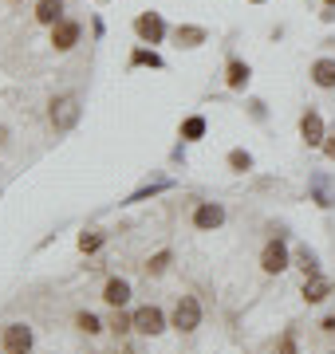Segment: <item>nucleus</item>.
Segmentation results:
<instances>
[{
    "mask_svg": "<svg viewBox=\"0 0 335 354\" xmlns=\"http://www.w3.org/2000/svg\"><path fill=\"white\" fill-rule=\"evenodd\" d=\"M79 122V99L75 95H60L52 99V127L55 130H71Z\"/></svg>",
    "mask_w": 335,
    "mask_h": 354,
    "instance_id": "7ed1b4c3",
    "label": "nucleus"
},
{
    "mask_svg": "<svg viewBox=\"0 0 335 354\" xmlns=\"http://www.w3.org/2000/svg\"><path fill=\"white\" fill-rule=\"evenodd\" d=\"M130 64H134V67H162V59H158L154 51L138 48V51H134V55H130Z\"/></svg>",
    "mask_w": 335,
    "mask_h": 354,
    "instance_id": "6ab92c4d",
    "label": "nucleus"
},
{
    "mask_svg": "<svg viewBox=\"0 0 335 354\" xmlns=\"http://www.w3.org/2000/svg\"><path fill=\"white\" fill-rule=\"evenodd\" d=\"M327 8H335V0H327Z\"/></svg>",
    "mask_w": 335,
    "mask_h": 354,
    "instance_id": "cd10ccee",
    "label": "nucleus"
},
{
    "mask_svg": "<svg viewBox=\"0 0 335 354\" xmlns=\"http://www.w3.org/2000/svg\"><path fill=\"white\" fill-rule=\"evenodd\" d=\"M103 299H107L111 307H123V304L130 299V283H127V279H107Z\"/></svg>",
    "mask_w": 335,
    "mask_h": 354,
    "instance_id": "9b49d317",
    "label": "nucleus"
},
{
    "mask_svg": "<svg viewBox=\"0 0 335 354\" xmlns=\"http://www.w3.org/2000/svg\"><path fill=\"white\" fill-rule=\"evenodd\" d=\"M323 330H335V315H327V319H323Z\"/></svg>",
    "mask_w": 335,
    "mask_h": 354,
    "instance_id": "393cba45",
    "label": "nucleus"
},
{
    "mask_svg": "<svg viewBox=\"0 0 335 354\" xmlns=\"http://www.w3.org/2000/svg\"><path fill=\"white\" fill-rule=\"evenodd\" d=\"M107 232H83L79 236V252H95V248H103Z\"/></svg>",
    "mask_w": 335,
    "mask_h": 354,
    "instance_id": "f3484780",
    "label": "nucleus"
},
{
    "mask_svg": "<svg viewBox=\"0 0 335 354\" xmlns=\"http://www.w3.org/2000/svg\"><path fill=\"white\" fill-rule=\"evenodd\" d=\"M257 4H260V0H257Z\"/></svg>",
    "mask_w": 335,
    "mask_h": 354,
    "instance_id": "c85d7f7f",
    "label": "nucleus"
},
{
    "mask_svg": "<svg viewBox=\"0 0 335 354\" xmlns=\"http://www.w3.org/2000/svg\"><path fill=\"white\" fill-rule=\"evenodd\" d=\"M311 79H316V87L332 91V87H335V59H316V67H311Z\"/></svg>",
    "mask_w": 335,
    "mask_h": 354,
    "instance_id": "ddd939ff",
    "label": "nucleus"
},
{
    "mask_svg": "<svg viewBox=\"0 0 335 354\" xmlns=\"http://www.w3.org/2000/svg\"><path fill=\"white\" fill-rule=\"evenodd\" d=\"M111 330H115L118 339H123L127 330H134V315H123V311L115 307V319H111Z\"/></svg>",
    "mask_w": 335,
    "mask_h": 354,
    "instance_id": "a211bd4d",
    "label": "nucleus"
},
{
    "mask_svg": "<svg viewBox=\"0 0 335 354\" xmlns=\"http://www.w3.org/2000/svg\"><path fill=\"white\" fill-rule=\"evenodd\" d=\"M300 138L308 142V146H320L323 142V118L316 111H308L304 118H300Z\"/></svg>",
    "mask_w": 335,
    "mask_h": 354,
    "instance_id": "1a4fd4ad",
    "label": "nucleus"
},
{
    "mask_svg": "<svg viewBox=\"0 0 335 354\" xmlns=\"http://www.w3.org/2000/svg\"><path fill=\"white\" fill-rule=\"evenodd\" d=\"M323 150H327V158H335V134H332V142H327V146H323Z\"/></svg>",
    "mask_w": 335,
    "mask_h": 354,
    "instance_id": "a878e982",
    "label": "nucleus"
},
{
    "mask_svg": "<svg viewBox=\"0 0 335 354\" xmlns=\"http://www.w3.org/2000/svg\"><path fill=\"white\" fill-rule=\"evenodd\" d=\"M260 268L272 272V276L284 272V268H288V248H284L280 241H269V244H264V252H260Z\"/></svg>",
    "mask_w": 335,
    "mask_h": 354,
    "instance_id": "0eeeda50",
    "label": "nucleus"
},
{
    "mask_svg": "<svg viewBox=\"0 0 335 354\" xmlns=\"http://www.w3.org/2000/svg\"><path fill=\"white\" fill-rule=\"evenodd\" d=\"M194 225L201 228V232H213V228H221L225 225V209H221V205H197L194 209Z\"/></svg>",
    "mask_w": 335,
    "mask_h": 354,
    "instance_id": "423d86ee",
    "label": "nucleus"
},
{
    "mask_svg": "<svg viewBox=\"0 0 335 354\" xmlns=\"http://www.w3.org/2000/svg\"><path fill=\"white\" fill-rule=\"evenodd\" d=\"M181 138H185V142L206 138V118H201V114H194V118H185V122H181Z\"/></svg>",
    "mask_w": 335,
    "mask_h": 354,
    "instance_id": "2eb2a0df",
    "label": "nucleus"
},
{
    "mask_svg": "<svg viewBox=\"0 0 335 354\" xmlns=\"http://www.w3.org/2000/svg\"><path fill=\"white\" fill-rule=\"evenodd\" d=\"M134 32H138L142 44H162L166 24H162V16H158V12H142L138 20H134Z\"/></svg>",
    "mask_w": 335,
    "mask_h": 354,
    "instance_id": "39448f33",
    "label": "nucleus"
},
{
    "mask_svg": "<svg viewBox=\"0 0 335 354\" xmlns=\"http://www.w3.org/2000/svg\"><path fill=\"white\" fill-rule=\"evenodd\" d=\"M229 165L237 169V174H245V169H253V158H248L245 150H233L229 153Z\"/></svg>",
    "mask_w": 335,
    "mask_h": 354,
    "instance_id": "4be33fe9",
    "label": "nucleus"
},
{
    "mask_svg": "<svg viewBox=\"0 0 335 354\" xmlns=\"http://www.w3.org/2000/svg\"><path fill=\"white\" fill-rule=\"evenodd\" d=\"M115 354H134V351H130L127 342H118V346H115Z\"/></svg>",
    "mask_w": 335,
    "mask_h": 354,
    "instance_id": "bb28decb",
    "label": "nucleus"
},
{
    "mask_svg": "<svg viewBox=\"0 0 335 354\" xmlns=\"http://www.w3.org/2000/svg\"><path fill=\"white\" fill-rule=\"evenodd\" d=\"M174 327L181 335H190V330L201 327V304H197L194 295H181L178 299V307H174Z\"/></svg>",
    "mask_w": 335,
    "mask_h": 354,
    "instance_id": "f257e3e1",
    "label": "nucleus"
},
{
    "mask_svg": "<svg viewBox=\"0 0 335 354\" xmlns=\"http://www.w3.org/2000/svg\"><path fill=\"white\" fill-rule=\"evenodd\" d=\"M174 36H178L181 48H197V44H206V28H178Z\"/></svg>",
    "mask_w": 335,
    "mask_h": 354,
    "instance_id": "dca6fc26",
    "label": "nucleus"
},
{
    "mask_svg": "<svg viewBox=\"0 0 335 354\" xmlns=\"http://www.w3.org/2000/svg\"><path fill=\"white\" fill-rule=\"evenodd\" d=\"M170 268V252H158L154 260H150V264H146V276H162V272H166Z\"/></svg>",
    "mask_w": 335,
    "mask_h": 354,
    "instance_id": "5701e85b",
    "label": "nucleus"
},
{
    "mask_svg": "<svg viewBox=\"0 0 335 354\" xmlns=\"http://www.w3.org/2000/svg\"><path fill=\"white\" fill-rule=\"evenodd\" d=\"M36 20L48 24V28H55L60 20H64V0H36Z\"/></svg>",
    "mask_w": 335,
    "mask_h": 354,
    "instance_id": "9d476101",
    "label": "nucleus"
},
{
    "mask_svg": "<svg viewBox=\"0 0 335 354\" xmlns=\"http://www.w3.org/2000/svg\"><path fill=\"white\" fill-rule=\"evenodd\" d=\"M276 354H296V335H284L280 339V351Z\"/></svg>",
    "mask_w": 335,
    "mask_h": 354,
    "instance_id": "b1692460",
    "label": "nucleus"
},
{
    "mask_svg": "<svg viewBox=\"0 0 335 354\" xmlns=\"http://www.w3.org/2000/svg\"><path fill=\"white\" fill-rule=\"evenodd\" d=\"M79 330H83V335H99V330H103V323H99V319L91 315V311H79Z\"/></svg>",
    "mask_w": 335,
    "mask_h": 354,
    "instance_id": "aec40b11",
    "label": "nucleus"
},
{
    "mask_svg": "<svg viewBox=\"0 0 335 354\" xmlns=\"http://www.w3.org/2000/svg\"><path fill=\"white\" fill-rule=\"evenodd\" d=\"M225 83H229L233 91H241L248 83V64H241V59H229V71H225Z\"/></svg>",
    "mask_w": 335,
    "mask_h": 354,
    "instance_id": "4468645a",
    "label": "nucleus"
},
{
    "mask_svg": "<svg viewBox=\"0 0 335 354\" xmlns=\"http://www.w3.org/2000/svg\"><path fill=\"white\" fill-rule=\"evenodd\" d=\"M296 264L304 268V276H316V272H320V264H316V252H308V248H300V252H296Z\"/></svg>",
    "mask_w": 335,
    "mask_h": 354,
    "instance_id": "412c9836",
    "label": "nucleus"
},
{
    "mask_svg": "<svg viewBox=\"0 0 335 354\" xmlns=\"http://www.w3.org/2000/svg\"><path fill=\"white\" fill-rule=\"evenodd\" d=\"M327 279L320 276V272H316V276H308L304 279V299H308V304H323V299H327Z\"/></svg>",
    "mask_w": 335,
    "mask_h": 354,
    "instance_id": "f8f14e48",
    "label": "nucleus"
},
{
    "mask_svg": "<svg viewBox=\"0 0 335 354\" xmlns=\"http://www.w3.org/2000/svg\"><path fill=\"white\" fill-rule=\"evenodd\" d=\"M134 330H142V335H162V330H166V315H162L154 304L138 307V311H134Z\"/></svg>",
    "mask_w": 335,
    "mask_h": 354,
    "instance_id": "20e7f679",
    "label": "nucleus"
},
{
    "mask_svg": "<svg viewBox=\"0 0 335 354\" xmlns=\"http://www.w3.org/2000/svg\"><path fill=\"white\" fill-rule=\"evenodd\" d=\"M0 346H4V354H28L32 351V327L28 323H8L4 335H0Z\"/></svg>",
    "mask_w": 335,
    "mask_h": 354,
    "instance_id": "f03ea898",
    "label": "nucleus"
},
{
    "mask_svg": "<svg viewBox=\"0 0 335 354\" xmlns=\"http://www.w3.org/2000/svg\"><path fill=\"white\" fill-rule=\"evenodd\" d=\"M79 44V24L75 20H60V24L52 28V48L55 51H71Z\"/></svg>",
    "mask_w": 335,
    "mask_h": 354,
    "instance_id": "6e6552de",
    "label": "nucleus"
}]
</instances>
